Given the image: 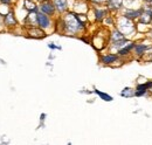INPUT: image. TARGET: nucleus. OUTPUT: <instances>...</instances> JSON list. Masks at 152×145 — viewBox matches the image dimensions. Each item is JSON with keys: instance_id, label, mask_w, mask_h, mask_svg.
<instances>
[{"instance_id": "obj_1", "label": "nucleus", "mask_w": 152, "mask_h": 145, "mask_svg": "<svg viewBox=\"0 0 152 145\" xmlns=\"http://www.w3.org/2000/svg\"><path fill=\"white\" fill-rule=\"evenodd\" d=\"M152 89V80H146L143 83H138L137 87L134 88V96L136 97H142L149 94V91Z\"/></svg>"}, {"instance_id": "obj_2", "label": "nucleus", "mask_w": 152, "mask_h": 145, "mask_svg": "<svg viewBox=\"0 0 152 145\" xmlns=\"http://www.w3.org/2000/svg\"><path fill=\"white\" fill-rule=\"evenodd\" d=\"M143 11H144V6H140L138 10H136V8H126L125 7L122 15L125 17V18L130 19V20H132V21H136L143 14Z\"/></svg>"}, {"instance_id": "obj_3", "label": "nucleus", "mask_w": 152, "mask_h": 145, "mask_svg": "<svg viewBox=\"0 0 152 145\" xmlns=\"http://www.w3.org/2000/svg\"><path fill=\"white\" fill-rule=\"evenodd\" d=\"M152 47V45H146V43H143V42H138L134 45V48H133V54L137 59H142L144 55L148 53V51Z\"/></svg>"}, {"instance_id": "obj_4", "label": "nucleus", "mask_w": 152, "mask_h": 145, "mask_svg": "<svg viewBox=\"0 0 152 145\" xmlns=\"http://www.w3.org/2000/svg\"><path fill=\"white\" fill-rule=\"evenodd\" d=\"M39 10L40 12L47 14V15H54L56 8L54 6V2L53 1H49V0H46V1H42L39 6Z\"/></svg>"}, {"instance_id": "obj_5", "label": "nucleus", "mask_w": 152, "mask_h": 145, "mask_svg": "<svg viewBox=\"0 0 152 145\" xmlns=\"http://www.w3.org/2000/svg\"><path fill=\"white\" fill-rule=\"evenodd\" d=\"M121 60V56L117 54H114V53H109V54H104L99 57V61L101 63L105 64V66H111L114 64L115 62H118Z\"/></svg>"}, {"instance_id": "obj_6", "label": "nucleus", "mask_w": 152, "mask_h": 145, "mask_svg": "<svg viewBox=\"0 0 152 145\" xmlns=\"http://www.w3.org/2000/svg\"><path fill=\"white\" fill-rule=\"evenodd\" d=\"M37 19H38V27H40L41 29H47L50 26L49 15H47L42 12H37Z\"/></svg>"}, {"instance_id": "obj_7", "label": "nucleus", "mask_w": 152, "mask_h": 145, "mask_svg": "<svg viewBox=\"0 0 152 145\" xmlns=\"http://www.w3.org/2000/svg\"><path fill=\"white\" fill-rule=\"evenodd\" d=\"M134 45H136V42L130 41V42L126 43L124 47H122L121 49H118V51H117V54L119 55L121 57H128L129 55L132 53L133 48H134Z\"/></svg>"}, {"instance_id": "obj_8", "label": "nucleus", "mask_w": 152, "mask_h": 145, "mask_svg": "<svg viewBox=\"0 0 152 145\" xmlns=\"http://www.w3.org/2000/svg\"><path fill=\"white\" fill-rule=\"evenodd\" d=\"M53 2H54V6H55V8H56L58 13H63L68 8L67 0H53Z\"/></svg>"}, {"instance_id": "obj_9", "label": "nucleus", "mask_w": 152, "mask_h": 145, "mask_svg": "<svg viewBox=\"0 0 152 145\" xmlns=\"http://www.w3.org/2000/svg\"><path fill=\"white\" fill-rule=\"evenodd\" d=\"M108 8L111 11H118L123 7V0H107Z\"/></svg>"}, {"instance_id": "obj_10", "label": "nucleus", "mask_w": 152, "mask_h": 145, "mask_svg": "<svg viewBox=\"0 0 152 145\" xmlns=\"http://www.w3.org/2000/svg\"><path fill=\"white\" fill-rule=\"evenodd\" d=\"M124 37H126V36L124 35L118 28H115L114 31L111 32V34L109 35V40H110V42H113V41H117V40H122Z\"/></svg>"}, {"instance_id": "obj_11", "label": "nucleus", "mask_w": 152, "mask_h": 145, "mask_svg": "<svg viewBox=\"0 0 152 145\" xmlns=\"http://www.w3.org/2000/svg\"><path fill=\"white\" fill-rule=\"evenodd\" d=\"M134 92H136V90H134L133 88L126 87V88H124V89L122 90L121 96H122V97H125V98H132V97H136V96H134Z\"/></svg>"}, {"instance_id": "obj_12", "label": "nucleus", "mask_w": 152, "mask_h": 145, "mask_svg": "<svg viewBox=\"0 0 152 145\" xmlns=\"http://www.w3.org/2000/svg\"><path fill=\"white\" fill-rule=\"evenodd\" d=\"M25 8L28 12H38L39 6H37L35 2L32 0H25Z\"/></svg>"}, {"instance_id": "obj_13", "label": "nucleus", "mask_w": 152, "mask_h": 145, "mask_svg": "<svg viewBox=\"0 0 152 145\" xmlns=\"http://www.w3.org/2000/svg\"><path fill=\"white\" fill-rule=\"evenodd\" d=\"M94 92H95L97 96H99V97H101V100H103V101H105V102H111V101H114V97H113V96H110L109 94H105V92L97 90V89H95Z\"/></svg>"}, {"instance_id": "obj_14", "label": "nucleus", "mask_w": 152, "mask_h": 145, "mask_svg": "<svg viewBox=\"0 0 152 145\" xmlns=\"http://www.w3.org/2000/svg\"><path fill=\"white\" fill-rule=\"evenodd\" d=\"M107 14H108L107 10H102V8H96L95 10V18L97 21H102L107 17Z\"/></svg>"}, {"instance_id": "obj_15", "label": "nucleus", "mask_w": 152, "mask_h": 145, "mask_svg": "<svg viewBox=\"0 0 152 145\" xmlns=\"http://www.w3.org/2000/svg\"><path fill=\"white\" fill-rule=\"evenodd\" d=\"M4 21H5V23H6L7 26H14V25H17V20L14 18L13 13H8V14L5 17Z\"/></svg>"}, {"instance_id": "obj_16", "label": "nucleus", "mask_w": 152, "mask_h": 145, "mask_svg": "<svg viewBox=\"0 0 152 145\" xmlns=\"http://www.w3.org/2000/svg\"><path fill=\"white\" fill-rule=\"evenodd\" d=\"M48 48H50V49H61V47L55 46L54 43H49V45H48Z\"/></svg>"}, {"instance_id": "obj_17", "label": "nucleus", "mask_w": 152, "mask_h": 145, "mask_svg": "<svg viewBox=\"0 0 152 145\" xmlns=\"http://www.w3.org/2000/svg\"><path fill=\"white\" fill-rule=\"evenodd\" d=\"M46 116H47L46 114H41V116H40V121H41V122H42V121H45V118H46Z\"/></svg>"}, {"instance_id": "obj_18", "label": "nucleus", "mask_w": 152, "mask_h": 145, "mask_svg": "<svg viewBox=\"0 0 152 145\" xmlns=\"http://www.w3.org/2000/svg\"><path fill=\"white\" fill-rule=\"evenodd\" d=\"M2 4H6V5H8V4H11V0H0Z\"/></svg>"}, {"instance_id": "obj_19", "label": "nucleus", "mask_w": 152, "mask_h": 145, "mask_svg": "<svg viewBox=\"0 0 152 145\" xmlns=\"http://www.w3.org/2000/svg\"><path fill=\"white\" fill-rule=\"evenodd\" d=\"M39 1H40V2H42V1H46V0H39Z\"/></svg>"}]
</instances>
